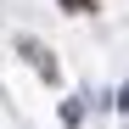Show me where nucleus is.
<instances>
[{"instance_id": "f257e3e1", "label": "nucleus", "mask_w": 129, "mask_h": 129, "mask_svg": "<svg viewBox=\"0 0 129 129\" xmlns=\"http://www.w3.org/2000/svg\"><path fill=\"white\" fill-rule=\"evenodd\" d=\"M62 11H73V17H84V11H95V0H62Z\"/></svg>"}]
</instances>
